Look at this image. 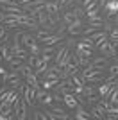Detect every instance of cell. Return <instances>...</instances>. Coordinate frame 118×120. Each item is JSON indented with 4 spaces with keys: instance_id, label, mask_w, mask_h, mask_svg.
<instances>
[{
    "instance_id": "13",
    "label": "cell",
    "mask_w": 118,
    "mask_h": 120,
    "mask_svg": "<svg viewBox=\"0 0 118 120\" xmlns=\"http://www.w3.org/2000/svg\"><path fill=\"white\" fill-rule=\"evenodd\" d=\"M70 61H72V52H70V50H68V52H66V54L63 56V59L59 61V66H61V68H64V66L68 65Z\"/></svg>"
},
{
    "instance_id": "1",
    "label": "cell",
    "mask_w": 118,
    "mask_h": 120,
    "mask_svg": "<svg viewBox=\"0 0 118 120\" xmlns=\"http://www.w3.org/2000/svg\"><path fill=\"white\" fill-rule=\"evenodd\" d=\"M81 79H82L84 82H91V84L102 82V81L106 79V75H104V66H93V68L84 75V77H81Z\"/></svg>"
},
{
    "instance_id": "6",
    "label": "cell",
    "mask_w": 118,
    "mask_h": 120,
    "mask_svg": "<svg viewBox=\"0 0 118 120\" xmlns=\"http://www.w3.org/2000/svg\"><path fill=\"white\" fill-rule=\"evenodd\" d=\"M74 118H75V120H88V118H91V115H89V111H86V109L82 108V104H79L77 108H75Z\"/></svg>"
},
{
    "instance_id": "4",
    "label": "cell",
    "mask_w": 118,
    "mask_h": 120,
    "mask_svg": "<svg viewBox=\"0 0 118 120\" xmlns=\"http://www.w3.org/2000/svg\"><path fill=\"white\" fill-rule=\"evenodd\" d=\"M45 11H47V15H48V16H55V15H59V2H57V0L47 2V4H45Z\"/></svg>"
},
{
    "instance_id": "21",
    "label": "cell",
    "mask_w": 118,
    "mask_h": 120,
    "mask_svg": "<svg viewBox=\"0 0 118 120\" xmlns=\"http://www.w3.org/2000/svg\"><path fill=\"white\" fill-rule=\"evenodd\" d=\"M41 102H43V104H52V102H54V95L47 93V95H45L43 99H41Z\"/></svg>"
},
{
    "instance_id": "19",
    "label": "cell",
    "mask_w": 118,
    "mask_h": 120,
    "mask_svg": "<svg viewBox=\"0 0 118 120\" xmlns=\"http://www.w3.org/2000/svg\"><path fill=\"white\" fill-rule=\"evenodd\" d=\"M91 9H98V0H91V2L84 7V11H91Z\"/></svg>"
},
{
    "instance_id": "27",
    "label": "cell",
    "mask_w": 118,
    "mask_h": 120,
    "mask_svg": "<svg viewBox=\"0 0 118 120\" xmlns=\"http://www.w3.org/2000/svg\"><path fill=\"white\" fill-rule=\"evenodd\" d=\"M5 72H7V68H5V66H4V65H0V75H4V74H5Z\"/></svg>"
},
{
    "instance_id": "20",
    "label": "cell",
    "mask_w": 118,
    "mask_h": 120,
    "mask_svg": "<svg viewBox=\"0 0 118 120\" xmlns=\"http://www.w3.org/2000/svg\"><path fill=\"white\" fill-rule=\"evenodd\" d=\"M5 40H7V27L2 25L0 27V41H5Z\"/></svg>"
},
{
    "instance_id": "5",
    "label": "cell",
    "mask_w": 118,
    "mask_h": 120,
    "mask_svg": "<svg viewBox=\"0 0 118 120\" xmlns=\"http://www.w3.org/2000/svg\"><path fill=\"white\" fill-rule=\"evenodd\" d=\"M63 102L68 106L70 109H75V108L79 106V100H77V97H75L74 93H64L63 95Z\"/></svg>"
},
{
    "instance_id": "22",
    "label": "cell",
    "mask_w": 118,
    "mask_h": 120,
    "mask_svg": "<svg viewBox=\"0 0 118 120\" xmlns=\"http://www.w3.org/2000/svg\"><path fill=\"white\" fill-rule=\"evenodd\" d=\"M72 20H74V15H72L70 11H68V13H64V15H63V22H64V23H66V25H68V23H70V22H72Z\"/></svg>"
},
{
    "instance_id": "15",
    "label": "cell",
    "mask_w": 118,
    "mask_h": 120,
    "mask_svg": "<svg viewBox=\"0 0 118 120\" xmlns=\"http://www.w3.org/2000/svg\"><path fill=\"white\" fill-rule=\"evenodd\" d=\"M47 70H48V63H45V65H41L39 68H34V74H36V77L39 79V77H41V75H43V74H45Z\"/></svg>"
},
{
    "instance_id": "28",
    "label": "cell",
    "mask_w": 118,
    "mask_h": 120,
    "mask_svg": "<svg viewBox=\"0 0 118 120\" xmlns=\"http://www.w3.org/2000/svg\"><path fill=\"white\" fill-rule=\"evenodd\" d=\"M68 4V0H59V7H63V5Z\"/></svg>"
},
{
    "instance_id": "23",
    "label": "cell",
    "mask_w": 118,
    "mask_h": 120,
    "mask_svg": "<svg viewBox=\"0 0 118 120\" xmlns=\"http://www.w3.org/2000/svg\"><path fill=\"white\" fill-rule=\"evenodd\" d=\"M32 118H41V120H47L48 116H47V111H45V113H41V111H34Z\"/></svg>"
},
{
    "instance_id": "3",
    "label": "cell",
    "mask_w": 118,
    "mask_h": 120,
    "mask_svg": "<svg viewBox=\"0 0 118 120\" xmlns=\"http://www.w3.org/2000/svg\"><path fill=\"white\" fill-rule=\"evenodd\" d=\"M104 11H106V16H107V18H113L118 13V0H107Z\"/></svg>"
},
{
    "instance_id": "10",
    "label": "cell",
    "mask_w": 118,
    "mask_h": 120,
    "mask_svg": "<svg viewBox=\"0 0 118 120\" xmlns=\"http://www.w3.org/2000/svg\"><path fill=\"white\" fill-rule=\"evenodd\" d=\"M106 63H107V57L102 56V54L97 56V57H91V65H93V66H104Z\"/></svg>"
},
{
    "instance_id": "18",
    "label": "cell",
    "mask_w": 118,
    "mask_h": 120,
    "mask_svg": "<svg viewBox=\"0 0 118 120\" xmlns=\"http://www.w3.org/2000/svg\"><path fill=\"white\" fill-rule=\"evenodd\" d=\"M47 95V90H43V88H36V99L41 102V99Z\"/></svg>"
},
{
    "instance_id": "8",
    "label": "cell",
    "mask_w": 118,
    "mask_h": 120,
    "mask_svg": "<svg viewBox=\"0 0 118 120\" xmlns=\"http://www.w3.org/2000/svg\"><path fill=\"white\" fill-rule=\"evenodd\" d=\"M27 50H29V54H32V56H41V47H39L38 40L32 41V43L27 47Z\"/></svg>"
},
{
    "instance_id": "24",
    "label": "cell",
    "mask_w": 118,
    "mask_h": 120,
    "mask_svg": "<svg viewBox=\"0 0 118 120\" xmlns=\"http://www.w3.org/2000/svg\"><path fill=\"white\" fill-rule=\"evenodd\" d=\"M41 59L45 63H50V61H54V54H41Z\"/></svg>"
},
{
    "instance_id": "11",
    "label": "cell",
    "mask_w": 118,
    "mask_h": 120,
    "mask_svg": "<svg viewBox=\"0 0 118 120\" xmlns=\"http://www.w3.org/2000/svg\"><path fill=\"white\" fill-rule=\"evenodd\" d=\"M18 68H16V70H11V72H5L4 75H2V84H5V82H9L11 79H13V77H18Z\"/></svg>"
},
{
    "instance_id": "12",
    "label": "cell",
    "mask_w": 118,
    "mask_h": 120,
    "mask_svg": "<svg viewBox=\"0 0 118 120\" xmlns=\"http://www.w3.org/2000/svg\"><path fill=\"white\" fill-rule=\"evenodd\" d=\"M64 70L68 72V75H74V74H79V70H81V68H79V65H77V63H74V61H70L68 65L64 66Z\"/></svg>"
},
{
    "instance_id": "16",
    "label": "cell",
    "mask_w": 118,
    "mask_h": 120,
    "mask_svg": "<svg viewBox=\"0 0 118 120\" xmlns=\"http://www.w3.org/2000/svg\"><path fill=\"white\" fill-rule=\"evenodd\" d=\"M5 84H9L11 88H20L23 82H22V79H20V77H13V79H11L9 82H5Z\"/></svg>"
},
{
    "instance_id": "14",
    "label": "cell",
    "mask_w": 118,
    "mask_h": 120,
    "mask_svg": "<svg viewBox=\"0 0 118 120\" xmlns=\"http://www.w3.org/2000/svg\"><path fill=\"white\" fill-rule=\"evenodd\" d=\"M70 13L74 15V18H82V16H86V11H84L82 7H74Z\"/></svg>"
},
{
    "instance_id": "29",
    "label": "cell",
    "mask_w": 118,
    "mask_h": 120,
    "mask_svg": "<svg viewBox=\"0 0 118 120\" xmlns=\"http://www.w3.org/2000/svg\"><path fill=\"white\" fill-rule=\"evenodd\" d=\"M114 57H116V63H118V52H116V56H114Z\"/></svg>"
},
{
    "instance_id": "7",
    "label": "cell",
    "mask_w": 118,
    "mask_h": 120,
    "mask_svg": "<svg viewBox=\"0 0 118 120\" xmlns=\"http://www.w3.org/2000/svg\"><path fill=\"white\" fill-rule=\"evenodd\" d=\"M20 41H22V45L27 49V47L32 43V41H36L34 34H29V32H22V36H20Z\"/></svg>"
},
{
    "instance_id": "25",
    "label": "cell",
    "mask_w": 118,
    "mask_h": 120,
    "mask_svg": "<svg viewBox=\"0 0 118 120\" xmlns=\"http://www.w3.org/2000/svg\"><path fill=\"white\" fill-rule=\"evenodd\" d=\"M109 74H114V75L118 77V63H114V65L109 66Z\"/></svg>"
},
{
    "instance_id": "30",
    "label": "cell",
    "mask_w": 118,
    "mask_h": 120,
    "mask_svg": "<svg viewBox=\"0 0 118 120\" xmlns=\"http://www.w3.org/2000/svg\"><path fill=\"white\" fill-rule=\"evenodd\" d=\"M0 27H2V18H0Z\"/></svg>"
},
{
    "instance_id": "26",
    "label": "cell",
    "mask_w": 118,
    "mask_h": 120,
    "mask_svg": "<svg viewBox=\"0 0 118 120\" xmlns=\"http://www.w3.org/2000/svg\"><path fill=\"white\" fill-rule=\"evenodd\" d=\"M106 4H107V0H98V9H104Z\"/></svg>"
},
{
    "instance_id": "31",
    "label": "cell",
    "mask_w": 118,
    "mask_h": 120,
    "mask_svg": "<svg viewBox=\"0 0 118 120\" xmlns=\"http://www.w3.org/2000/svg\"><path fill=\"white\" fill-rule=\"evenodd\" d=\"M57 2H59V0H57Z\"/></svg>"
},
{
    "instance_id": "2",
    "label": "cell",
    "mask_w": 118,
    "mask_h": 120,
    "mask_svg": "<svg viewBox=\"0 0 118 120\" xmlns=\"http://www.w3.org/2000/svg\"><path fill=\"white\" fill-rule=\"evenodd\" d=\"M23 99H25V102L29 106H34L36 104V90L32 88V86H23Z\"/></svg>"
},
{
    "instance_id": "17",
    "label": "cell",
    "mask_w": 118,
    "mask_h": 120,
    "mask_svg": "<svg viewBox=\"0 0 118 120\" xmlns=\"http://www.w3.org/2000/svg\"><path fill=\"white\" fill-rule=\"evenodd\" d=\"M22 63H25V61H23V59H20V57H16V56H15V57H13V59L9 61V66H11V68H18V66L22 65Z\"/></svg>"
},
{
    "instance_id": "9",
    "label": "cell",
    "mask_w": 118,
    "mask_h": 120,
    "mask_svg": "<svg viewBox=\"0 0 118 120\" xmlns=\"http://www.w3.org/2000/svg\"><path fill=\"white\" fill-rule=\"evenodd\" d=\"M95 93H97V90L91 86V82H84V86H82V95L84 97H91V95H95Z\"/></svg>"
}]
</instances>
